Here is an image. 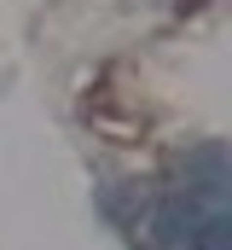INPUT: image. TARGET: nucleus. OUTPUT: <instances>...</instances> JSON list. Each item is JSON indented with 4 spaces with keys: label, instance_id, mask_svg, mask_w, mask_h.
I'll return each mask as SVG.
<instances>
[{
    "label": "nucleus",
    "instance_id": "1",
    "mask_svg": "<svg viewBox=\"0 0 232 250\" xmlns=\"http://www.w3.org/2000/svg\"><path fill=\"white\" fill-rule=\"evenodd\" d=\"M180 250H232V215H227V204L203 209V215H197V221L186 227Z\"/></svg>",
    "mask_w": 232,
    "mask_h": 250
}]
</instances>
